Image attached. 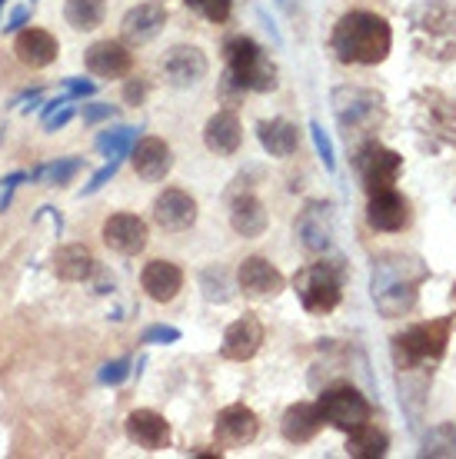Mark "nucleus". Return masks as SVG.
I'll return each mask as SVG.
<instances>
[{"label": "nucleus", "mask_w": 456, "mask_h": 459, "mask_svg": "<svg viewBox=\"0 0 456 459\" xmlns=\"http://www.w3.org/2000/svg\"><path fill=\"white\" fill-rule=\"evenodd\" d=\"M163 23H167V11L160 4H137V7H130L124 13L120 37L127 44H150L163 30Z\"/></svg>", "instance_id": "nucleus-24"}, {"label": "nucleus", "mask_w": 456, "mask_h": 459, "mask_svg": "<svg viewBox=\"0 0 456 459\" xmlns=\"http://www.w3.org/2000/svg\"><path fill=\"white\" fill-rule=\"evenodd\" d=\"M31 7H27V4H23V7H13V13L11 17H7V23H4V30H7V34H17V30H23V27H27V21H31Z\"/></svg>", "instance_id": "nucleus-44"}, {"label": "nucleus", "mask_w": 456, "mask_h": 459, "mask_svg": "<svg viewBox=\"0 0 456 459\" xmlns=\"http://www.w3.org/2000/svg\"><path fill=\"white\" fill-rule=\"evenodd\" d=\"M147 223L134 213H114L103 223V243L114 253H124V256H137L147 247Z\"/></svg>", "instance_id": "nucleus-18"}, {"label": "nucleus", "mask_w": 456, "mask_h": 459, "mask_svg": "<svg viewBox=\"0 0 456 459\" xmlns=\"http://www.w3.org/2000/svg\"><path fill=\"white\" fill-rule=\"evenodd\" d=\"M117 167H120V160H110V163H107V167H101V170L93 173V177H91V184L83 186V196L97 194V190H101L103 184H110V180H114V173H117Z\"/></svg>", "instance_id": "nucleus-41"}, {"label": "nucleus", "mask_w": 456, "mask_h": 459, "mask_svg": "<svg viewBox=\"0 0 456 459\" xmlns=\"http://www.w3.org/2000/svg\"><path fill=\"white\" fill-rule=\"evenodd\" d=\"M140 287L153 303H171L183 290V270L171 260H150L140 273Z\"/></svg>", "instance_id": "nucleus-23"}, {"label": "nucleus", "mask_w": 456, "mask_h": 459, "mask_svg": "<svg viewBox=\"0 0 456 459\" xmlns=\"http://www.w3.org/2000/svg\"><path fill=\"white\" fill-rule=\"evenodd\" d=\"M64 91L70 93V100H83V97H93V93H97V83L83 81V77H70V81H64Z\"/></svg>", "instance_id": "nucleus-43"}, {"label": "nucleus", "mask_w": 456, "mask_h": 459, "mask_svg": "<svg viewBox=\"0 0 456 459\" xmlns=\"http://www.w3.org/2000/svg\"><path fill=\"white\" fill-rule=\"evenodd\" d=\"M134 363H130V359H110V363H103L101 367V373H97V383H101V386H120V383H124L127 377H130V373H134Z\"/></svg>", "instance_id": "nucleus-38"}, {"label": "nucleus", "mask_w": 456, "mask_h": 459, "mask_svg": "<svg viewBox=\"0 0 456 459\" xmlns=\"http://www.w3.org/2000/svg\"><path fill=\"white\" fill-rule=\"evenodd\" d=\"M320 429H323V416H320L317 403H294V406H286L284 420H280V433L294 446L310 443Z\"/></svg>", "instance_id": "nucleus-26"}, {"label": "nucleus", "mask_w": 456, "mask_h": 459, "mask_svg": "<svg viewBox=\"0 0 456 459\" xmlns=\"http://www.w3.org/2000/svg\"><path fill=\"white\" fill-rule=\"evenodd\" d=\"M93 270H97V260H93V253L83 247V243H67V247H60L54 253V273L60 280H67V283H83V280H91Z\"/></svg>", "instance_id": "nucleus-29"}, {"label": "nucleus", "mask_w": 456, "mask_h": 459, "mask_svg": "<svg viewBox=\"0 0 456 459\" xmlns=\"http://www.w3.org/2000/svg\"><path fill=\"white\" fill-rule=\"evenodd\" d=\"M124 429L127 437H130V443H137L147 453H157V449H163L171 443V423L160 413H153V410H134V413L127 416Z\"/></svg>", "instance_id": "nucleus-22"}, {"label": "nucleus", "mask_w": 456, "mask_h": 459, "mask_svg": "<svg viewBox=\"0 0 456 459\" xmlns=\"http://www.w3.org/2000/svg\"><path fill=\"white\" fill-rule=\"evenodd\" d=\"M330 50L340 64L377 67L393 50V27L387 17L373 11H350L333 23Z\"/></svg>", "instance_id": "nucleus-2"}, {"label": "nucleus", "mask_w": 456, "mask_h": 459, "mask_svg": "<svg viewBox=\"0 0 456 459\" xmlns=\"http://www.w3.org/2000/svg\"><path fill=\"white\" fill-rule=\"evenodd\" d=\"M200 290L210 303H230L233 299V280L224 266H206L200 270Z\"/></svg>", "instance_id": "nucleus-35"}, {"label": "nucleus", "mask_w": 456, "mask_h": 459, "mask_svg": "<svg viewBox=\"0 0 456 459\" xmlns=\"http://www.w3.org/2000/svg\"><path fill=\"white\" fill-rule=\"evenodd\" d=\"M23 180H31V173H23V170H17V173H11V177H4L0 180V213L11 207V200H13V190L23 184Z\"/></svg>", "instance_id": "nucleus-40"}, {"label": "nucleus", "mask_w": 456, "mask_h": 459, "mask_svg": "<svg viewBox=\"0 0 456 459\" xmlns=\"http://www.w3.org/2000/svg\"><path fill=\"white\" fill-rule=\"evenodd\" d=\"M310 137H313V147H317V153H320V160H323V167L327 170H337V150H333V140H330V134L320 126V120H313L310 124Z\"/></svg>", "instance_id": "nucleus-37"}, {"label": "nucleus", "mask_w": 456, "mask_h": 459, "mask_svg": "<svg viewBox=\"0 0 456 459\" xmlns=\"http://www.w3.org/2000/svg\"><path fill=\"white\" fill-rule=\"evenodd\" d=\"M343 280H346V266H343L340 256H333V260L303 266L294 276V290H297L303 310L313 313V316H323V313H333L340 307Z\"/></svg>", "instance_id": "nucleus-6"}, {"label": "nucleus", "mask_w": 456, "mask_h": 459, "mask_svg": "<svg viewBox=\"0 0 456 459\" xmlns=\"http://www.w3.org/2000/svg\"><path fill=\"white\" fill-rule=\"evenodd\" d=\"M366 223L373 230H380V233H399V230L410 223V204H407V196H399L397 190L370 194Z\"/></svg>", "instance_id": "nucleus-19"}, {"label": "nucleus", "mask_w": 456, "mask_h": 459, "mask_svg": "<svg viewBox=\"0 0 456 459\" xmlns=\"http://www.w3.org/2000/svg\"><path fill=\"white\" fill-rule=\"evenodd\" d=\"M153 220H157L160 230L167 233H183L197 223V200L187 190H177V186H167L163 194L153 200Z\"/></svg>", "instance_id": "nucleus-16"}, {"label": "nucleus", "mask_w": 456, "mask_h": 459, "mask_svg": "<svg viewBox=\"0 0 456 459\" xmlns=\"http://www.w3.org/2000/svg\"><path fill=\"white\" fill-rule=\"evenodd\" d=\"M413 126L420 130L430 147H456V100L443 91H417L413 93Z\"/></svg>", "instance_id": "nucleus-8"}, {"label": "nucleus", "mask_w": 456, "mask_h": 459, "mask_svg": "<svg viewBox=\"0 0 456 459\" xmlns=\"http://www.w3.org/2000/svg\"><path fill=\"white\" fill-rule=\"evenodd\" d=\"M354 167L360 173V180H364L366 194H380V190H393L399 170H403V157L397 150L380 147L377 140H370V143L356 147Z\"/></svg>", "instance_id": "nucleus-10"}, {"label": "nucleus", "mask_w": 456, "mask_h": 459, "mask_svg": "<svg viewBox=\"0 0 456 459\" xmlns=\"http://www.w3.org/2000/svg\"><path fill=\"white\" fill-rule=\"evenodd\" d=\"M31 4H34V0H31Z\"/></svg>", "instance_id": "nucleus-50"}, {"label": "nucleus", "mask_w": 456, "mask_h": 459, "mask_svg": "<svg viewBox=\"0 0 456 459\" xmlns=\"http://www.w3.org/2000/svg\"><path fill=\"white\" fill-rule=\"evenodd\" d=\"M390 449V437L373 423H364L360 429L346 433V456L354 459H383Z\"/></svg>", "instance_id": "nucleus-30"}, {"label": "nucleus", "mask_w": 456, "mask_h": 459, "mask_svg": "<svg viewBox=\"0 0 456 459\" xmlns=\"http://www.w3.org/2000/svg\"><path fill=\"white\" fill-rule=\"evenodd\" d=\"M70 120H74V104L60 107L57 114L50 117V120H44V130H47V134H54V130H60V126H67Z\"/></svg>", "instance_id": "nucleus-45"}, {"label": "nucleus", "mask_w": 456, "mask_h": 459, "mask_svg": "<svg viewBox=\"0 0 456 459\" xmlns=\"http://www.w3.org/2000/svg\"><path fill=\"white\" fill-rule=\"evenodd\" d=\"M420 456L426 459H456V423H440L426 429L420 439Z\"/></svg>", "instance_id": "nucleus-31"}, {"label": "nucleus", "mask_w": 456, "mask_h": 459, "mask_svg": "<svg viewBox=\"0 0 456 459\" xmlns=\"http://www.w3.org/2000/svg\"><path fill=\"white\" fill-rule=\"evenodd\" d=\"M67 104H74V100H70V93H67V91L60 93V97H50V100H47V104L40 107V120H50V117L57 114L60 107H67Z\"/></svg>", "instance_id": "nucleus-46"}, {"label": "nucleus", "mask_w": 456, "mask_h": 459, "mask_svg": "<svg viewBox=\"0 0 456 459\" xmlns=\"http://www.w3.org/2000/svg\"><path fill=\"white\" fill-rule=\"evenodd\" d=\"M294 230H297V237L307 253H327L333 247V233H337L333 204L330 200H310V204H303Z\"/></svg>", "instance_id": "nucleus-11"}, {"label": "nucleus", "mask_w": 456, "mask_h": 459, "mask_svg": "<svg viewBox=\"0 0 456 459\" xmlns=\"http://www.w3.org/2000/svg\"><path fill=\"white\" fill-rule=\"evenodd\" d=\"M103 13H107L103 0H67L64 4V21L74 30H97L103 23Z\"/></svg>", "instance_id": "nucleus-32"}, {"label": "nucleus", "mask_w": 456, "mask_h": 459, "mask_svg": "<svg viewBox=\"0 0 456 459\" xmlns=\"http://www.w3.org/2000/svg\"><path fill=\"white\" fill-rule=\"evenodd\" d=\"M230 227L237 237L243 240H253V237H263L267 230V207L257 194H243L230 204Z\"/></svg>", "instance_id": "nucleus-28"}, {"label": "nucleus", "mask_w": 456, "mask_h": 459, "mask_svg": "<svg viewBox=\"0 0 456 459\" xmlns=\"http://www.w3.org/2000/svg\"><path fill=\"white\" fill-rule=\"evenodd\" d=\"M286 287L284 273L267 256H247L237 270V290L250 299H274Z\"/></svg>", "instance_id": "nucleus-14"}, {"label": "nucleus", "mask_w": 456, "mask_h": 459, "mask_svg": "<svg viewBox=\"0 0 456 459\" xmlns=\"http://www.w3.org/2000/svg\"><path fill=\"white\" fill-rule=\"evenodd\" d=\"M453 299H456V283H453Z\"/></svg>", "instance_id": "nucleus-49"}, {"label": "nucleus", "mask_w": 456, "mask_h": 459, "mask_svg": "<svg viewBox=\"0 0 456 459\" xmlns=\"http://www.w3.org/2000/svg\"><path fill=\"white\" fill-rule=\"evenodd\" d=\"M204 143L217 157H233L243 143V126H240L233 110H217L204 126Z\"/></svg>", "instance_id": "nucleus-25"}, {"label": "nucleus", "mask_w": 456, "mask_h": 459, "mask_svg": "<svg viewBox=\"0 0 456 459\" xmlns=\"http://www.w3.org/2000/svg\"><path fill=\"white\" fill-rule=\"evenodd\" d=\"M430 280V266L413 253H380L370 270V297L387 320L410 316L420 303V287Z\"/></svg>", "instance_id": "nucleus-1"}, {"label": "nucleus", "mask_w": 456, "mask_h": 459, "mask_svg": "<svg viewBox=\"0 0 456 459\" xmlns=\"http://www.w3.org/2000/svg\"><path fill=\"white\" fill-rule=\"evenodd\" d=\"M257 140H260V147L276 157V160H286V157H294L300 147V130L290 120L284 117H274V120H260L257 124Z\"/></svg>", "instance_id": "nucleus-27"}, {"label": "nucleus", "mask_w": 456, "mask_h": 459, "mask_svg": "<svg viewBox=\"0 0 456 459\" xmlns=\"http://www.w3.org/2000/svg\"><path fill=\"white\" fill-rule=\"evenodd\" d=\"M4 4H7V0H0V11H4Z\"/></svg>", "instance_id": "nucleus-48"}, {"label": "nucleus", "mask_w": 456, "mask_h": 459, "mask_svg": "<svg viewBox=\"0 0 456 459\" xmlns=\"http://www.w3.org/2000/svg\"><path fill=\"white\" fill-rule=\"evenodd\" d=\"M83 67L101 81H120L134 70V54L120 40H97L83 54Z\"/></svg>", "instance_id": "nucleus-15"}, {"label": "nucleus", "mask_w": 456, "mask_h": 459, "mask_svg": "<svg viewBox=\"0 0 456 459\" xmlns=\"http://www.w3.org/2000/svg\"><path fill=\"white\" fill-rule=\"evenodd\" d=\"M224 77H230L243 93L276 91V64L267 57V50L253 37L227 40V74Z\"/></svg>", "instance_id": "nucleus-7"}, {"label": "nucleus", "mask_w": 456, "mask_h": 459, "mask_svg": "<svg viewBox=\"0 0 456 459\" xmlns=\"http://www.w3.org/2000/svg\"><path fill=\"white\" fill-rule=\"evenodd\" d=\"M317 410L323 416V423L340 429V433H354L364 423L373 420V406L366 400L364 393L350 386V383H340V386H327L320 393Z\"/></svg>", "instance_id": "nucleus-9"}, {"label": "nucleus", "mask_w": 456, "mask_h": 459, "mask_svg": "<svg viewBox=\"0 0 456 459\" xmlns=\"http://www.w3.org/2000/svg\"><path fill=\"white\" fill-rule=\"evenodd\" d=\"M134 143H137V130H134V126L103 130L101 137H97V150H101L107 160H124V157H130Z\"/></svg>", "instance_id": "nucleus-34"}, {"label": "nucleus", "mask_w": 456, "mask_h": 459, "mask_svg": "<svg viewBox=\"0 0 456 459\" xmlns=\"http://www.w3.org/2000/svg\"><path fill=\"white\" fill-rule=\"evenodd\" d=\"M83 124H101V120H110L117 117V107L114 104H83Z\"/></svg>", "instance_id": "nucleus-42"}, {"label": "nucleus", "mask_w": 456, "mask_h": 459, "mask_svg": "<svg viewBox=\"0 0 456 459\" xmlns=\"http://www.w3.org/2000/svg\"><path fill=\"white\" fill-rule=\"evenodd\" d=\"M257 433H260V416L253 413L250 406H243V403L224 406L217 413V423H214V439L224 449L250 446Z\"/></svg>", "instance_id": "nucleus-13"}, {"label": "nucleus", "mask_w": 456, "mask_h": 459, "mask_svg": "<svg viewBox=\"0 0 456 459\" xmlns=\"http://www.w3.org/2000/svg\"><path fill=\"white\" fill-rule=\"evenodd\" d=\"M144 93H147V83L130 81L124 87V100H127V104H140V100H144Z\"/></svg>", "instance_id": "nucleus-47"}, {"label": "nucleus", "mask_w": 456, "mask_h": 459, "mask_svg": "<svg viewBox=\"0 0 456 459\" xmlns=\"http://www.w3.org/2000/svg\"><path fill=\"white\" fill-rule=\"evenodd\" d=\"M83 170V160L80 157H64V160H50V163H40L34 173H31V184H40V186H64L70 184L77 173Z\"/></svg>", "instance_id": "nucleus-33"}, {"label": "nucleus", "mask_w": 456, "mask_h": 459, "mask_svg": "<svg viewBox=\"0 0 456 459\" xmlns=\"http://www.w3.org/2000/svg\"><path fill=\"white\" fill-rule=\"evenodd\" d=\"M13 54H17V60H21L23 67L40 70V67H50L57 60L60 44L54 40V34H47L40 27H23V30H17Z\"/></svg>", "instance_id": "nucleus-21"}, {"label": "nucleus", "mask_w": 456, "mask_h": 459, "mask_svg": "<svg viewBox=\"0 0 456 459\" xmlns=\"http://www.w3.org/2000/svg\"><path fill=\"white\" fill-rule=\"evenodd\" d=\"M183 4L210 23H227L233 13V0H183Z\"/></svg>", "instance_id": "nucleus-36"}, {"label": "nucleus", "mask_w": 456, "mask_h": 459, "mask_svg": "<svg viewBox=\"0 0 456 459\" xmlns=\"http://www.w3.org/2000/svg\"><path fill=\"white\" fill-rule=\"evenodd\" d=\"M333 117L340 124L346 143H354V150L360 143L377 140L380 126L387 124V100L370 87H337L330 97Z\"/></svg>", "instance_id": "nucleus-3"}, {"label": "nucleus", "mask_w": 456, "mask_h": 459, "mask_svg": "<svg viewBox=\"0 0 456 459\" xmlns=\"http://www.w3.org/2000/svg\"><path fill=\"white\" fill-rule=\"evenodd\" d=\"M160 70H163V81L171 83V87L187 91V87H197V83L204 81L206 70H210V60H206L200 47L177 44L160 57Z\"/></svg>", "instance_id": "nucleus-12"}, {"label": "nucleus", "mask_w": 456, "mask_h": 459, "mask_svg": "<svg viewBox=\"0 0 456 459\" xmlns=\"http://www.w3.org/2000/svg\"><path fill=\"white\" fill-rule=\"evenodd\" d=\"M410 40L430 60H456V11L446 0H420L410 7Z\"/></svg>", "instance_id": "nucleus-4"}, {"label": "nucleus", "mask_w": 456, "mask_h": 459, "mask_svg": "<svg viewBox=\"0 0 456 459\" xmlns=\"http://www.w3.org/2000/svg\"><path fill=\"white\" fill-rule=\"evenodd\" d=\"M130 160H134V170H137L140 180H147V184H160V180L171 173L173 153L160 137H144V140L134 143Z\"/></svg>", "instance_id": "nucleus-20"}, {"label": "nucleus", "mask_w": 456, "mask_h": 459, "mask_svg": "<svg viewBox=\"0 0 456 459\" xmlns=\"http://www.w3.org/2000/svg\"><path fill=\"white\" fill-rule=\"evenodd\" d=\"M450 333H453V320L450 316L413 323L410 330L393 336V363H397V369L440 363L446 356V346H450Z\"/></svg>", "instance_id": "nucleus-5"}, {"label": "nucleus", "mask_w": 456, "mask_h": 459, "mask_svg": "<svg viewBox=\"0 0 456 459\" xmlns=\"http://www.w3.org/2000/svg\"><path fill=\"white\" fill-rule=\"evenodd\" d=\"M180 340V330L177 326H167V323H153L140 333V343L144 346H171Z\"/></svg>", "instance_id": "nucleus-39"}, {"label": "nucleus", "mask_w": 456, "mask_h": 459, "mask_svg": "<svg viewBox=\"0 0 456 459\" xmlns=\"http://www.w3.org/2000/svg\"><path fill=\"white\" fill-rule=\"evenodd\" d=\"M263 346V323L247 313L240 316L237 323H230L227 333H224V343H220V356L230 359V363H247L253 356L260 353Z\"/></svg>", "instance_id": "nucleus-17"}]
</instances>
